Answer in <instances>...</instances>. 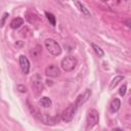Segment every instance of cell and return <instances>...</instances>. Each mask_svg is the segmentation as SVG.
<instances>
[{"instance_id": "6da1fadb", "label": "cell", "mask_w": 131, "mask_h": 131, "mask_svg": "<svg viewBox=\"0 0 131 131\" xmlns=\"http://www.w3.org/2000/svg\"><path fill=\"white\" fill-rule=\"evenodd\" d=\"M77 63H78V59H77L76 56L67 55L66 57L62 58V60L60 62V66H61V68L64 72H72L76 68Z\"/></svg>"}, {"instance_id": "3957f363", "label": "cell", "mask_w": 131, "mask_h": 131, "mask_svg": "<svg viewBox=\"0 0 131 131\" xmlns=\"http://www.w3.org/2000/svg\"><path fill=\"white\" fill-rule=\"evenodd\" d=\"M77 110H78V105H77L75 102L72 103V104H70V105L61 113L60 119H61L63 122H66V123L71 122V121L73 120V118H74V116H75Z\"/></svg>"}, {"instance_id": "5b68a950", "label": "cell", "mask_w": 131, "mask_h": 131, "mask_svg": "<svg viewBox=\"0 0 131 131\" xmlns=\"http://www.w3.org/2000/svg\"><path fill=\"white\" fill-rule=\"evenodd\" d=\"M99 121V114L96 110H91L87 116V128L91 129L97 125Z\"/></svg>"}, {"instance_id": "9c48e42d", "label": "cell", "mask_w": 131, "mask_h": 131, "mask_svg": "<svg viewBox=\"0 0 131 131\" xmlns=\"http://www.w3.org/2000/svg\"><path fill=\"white\" fill-rule=\"evenodd\" d=\"M19 64H20V69H21L23 74L28 75L30 72V61L25 55L19 56Z\"/></svg>"}, {"instance_id": "7402d4cb", "label": "cell", "mask_w": 131, "mask_h": 131, "mask_svg": "<svg viewBox=\"0 0 131 131\" xmlns=\"http://www.w3.org/2000/svg\"><path fill=\"white\" fill-rule=\"evenodd\" d=\"M46 82H47V84H48V85H51V84H52V83H51L52 81H50V80H47Z\"/></svg>"}, {"instance_id": "8fae6325", "label": "cell", "mask_w": 131, "mask_h": 131, "mask_svg": "<svg viewBox=\"0 0 131 131\" xmlns=\"http://www.w3.org/2000/svg\"><path fill=\"white\" fill-rule=\"evenodd\" d=\"M24 25V19L21 17H15L10 21V28L11 29H18Z\"/></svg>"}, {"instance_id": "52a82bcc", "label": "cell", "mask_w": 131, "mask_h": 131, "mask_svg": "<svg viewBox=\"0 0 131 131\" xmlns=\"http://www.w3.org/2000/svg\"><path fill=\"white\" fill-rule=\"evenodd\" d=\"M45 75L51 78H56L60 75V70L56 64H49L45 69Z\"/></svg>"}, {"instance_id": "277c9868", "label": "cell", "mask_w": 131, "mask_h": 131, "mask_svg": "<svg viewBox=\"0 0 131 131\" xmlns=\"http://www.w3.org/2000/svg\"><path fill=\"white\" fill-rule=\"evenodd\" d=\"M35 116H37L38 119H39L43 124H45V125H50V126L55 125V124L58 123L59 120H60V117H59V116L51 117V116H49V115H47V114H40V113H37V115H35Z\"/></svg>"}, {"instance_id": "4fadbf2b", "label": "cell", "mask_w": 131, "mask_h": 131, "mask_svg": "<svg viewBox=\"0 0 131 131\" xmlns=\"http://www.w3.org/2000/svg\"><path fill=\"white\" fill-rule=\"evenodd\" d=\"M124 80V76H116L113 80H112V82H111V84H110V89H114L121 81H123Z\"/></svg>"}, {"instance_id": "603a6c76", "label": "cell", "mask_w": 131, "mask_h": 131, "mask_svg": "<svg viewBox=\"0 0 131 131\" xmlns=\"http://www.w3.org/2000/svg\"><path fill=\"white\" fill-rule=\"evenodd\" d=\"M104 131H105V130H104Z\"/></svg>"}, {"instance_id": "5bb4252c", "label": "cell", "mask_w": 131, "mask_h": 131, "mask_svg": "<svg viewBox=\"0 0 131 131\" xmlns=\"http://www.w3.org/2000/svg\"><path fill=\"white\" fill-rule=\"evenodd\" d=\"M76 5L79 7L80 11H82V13H83L84 15H86V16H90V12H89V10L85 7V5H84L83 3H81V2H76Z\"/></svg>"}, {"instance_id": "7c38bea8", "label": "cell", "mask_w": 131, "mask_h": 131, "mask_svg": "<svg viewBox=\"0 0 131 131\" xmlns=\"http://www.w3.org/2000/svg\"><path fill=\"white\" fill-rule=\"evenodd\" d=\"M39 103H40L41 106H43V107H45V108H48V107H50V106L52 105L51 99H50L49 97H47V96L41 97V99L39 100Z\"/></svg>"}, {"instance_id": "30bf717a", "label": "cell", "mask_w": 131, "mask_h": 131, "mask_svg": "<svg viewBox=\"0 0 131 131\" xmlns=\"http://www.w3.org/2000/svg\"><path fill=\"white\" fill-rule=\"evenodd\" d=\"M120 106H121V101H120V99H119V98H114V99L111 101V103H110V112H111V113H116V112L119 111Z\"/></svg>"}, {"instance_id": "d6986e66", "label": "cell", "mask_w": 131, "mask_h": 131, "mask_svg": "<svg viewBox=\"0 0 131 131\" xmlns=\"http://www.w3.org/2000/svg\"><path fill=\"white\" fill-rule=\"evenodd\" d=\"M17 90L20 92V93H25V92H27V88H26V86H24V85H17Z\"/></svg>"}, {"instance_id": "44dd1931", "label": "cell", "mask_w": 131, "mask_h": 131, "mask_svg": "<svg viewBox=\"0 0 131 131\" xmlns=\"http://www.w3.org/2000/svg\"><path fill=\"white\" fill-rule=\"evenodd\" d=\"M113 131H123V130L120 128H115V129H113Z\"/></svg>"}, {"instance_id": "ba28073f", "label": "cell", "mask_w": 131, "mask_h": 131, "mask_svg": "<svg viewBox=\"0 0 131 131\" xmlns=\"http://www.w3.org/2000/svg\"><path fill=\"white\" fill-rule=\"evenodd\" d=\"M91 93H92L91 89H86L82 94H80V95L77 97V99H76L75 103L78 105V107H79L80 105L84 104V103L89 99V97L91 96Z\"/></svg>"}, {"instance_id": "7a4b0ae2", "label": "cell", "mask_w": 131, "mask_h": 131, "mask_svg": "<svg viewBox=\"0 0 131 131\" xmlns=\"http://www.w3.org/2000/svg\"><path fill=\"white\" fill-rule=\"evenodd\" d=\"M45 47L48 50V52L54 56H57L61 53V47L54 39H51V38L46 39L45 40Z\"/></svg>"}, {"instance_id": "ac0fdd59", "label": "cell", "mask_w": 131, "mask_h": 131, "mask_svg": "<svg viewBox=\"0 0 131 131\" xmlns=\"http://www.w3.org/2000/svg\"><path fill=\"white\" fill-rule=\"evenodd\" d=\"M7 16H9V14H8L7 12H5V13L3 14L1 20H0V27H3V26H4V23H5V19L7 18Z\"/></svg>"}, {"instance_id": "9a60e30c", "label": "cell", "mask_w": 131, "mask_h": 131, "mask_svg": "<svg viewBox=\"0 0 131 131\" xmlns=\"http://www.w3.org/2000/svg\"><path fill=\"white\" fill-rule=\"evenodd\" d=\"M91 46H92V48H93L94 52H95L99 57H103L104 52H103V50H102L98 45H96V44H94V43H91Z\"/></svg>"}, {"instance_id": "8992f818", "label": "cell", "mask_w": 131, "mask_h": 131, "mask_svg": "<svg viewBox=\"0 0 131 131\" xmlns=\"http://www.w3.org/2000/svg\"><path fill=\"white\" fill-rule=\"evenodd\" d=\"M32 88L36 91V94H39L42 92L43 90V84H42V79L41 77L36 74L33 78H32Z\"/></svg>"}, {"instance_id": "2e32d148", "label": "cell", "mask_w": 131, "mask_h": 131, "mask_svg": "<svg viewBox=\"0 0 131 131\" xmlns=\"http://www.w3.org/2000/svg\"><path fill=\"white\" fill-rule=\"evenodd\" d=\"M45 15H46L47 19L49 20V23H50L52 26H55V25H56V19H55V16H54V15H53L51 12L46 11V12H45Z\"/></svg>"}, {"instance_id": "e0dca14e", "label": "cell", "mask_w": 131, "mask_h": 131, "mask_svg": "<svg viewBox=\"0 0 131 131\" xmlns=\"http://www.w3.org/2000/svg\"><path fill=\"white\" fill-rule=\"evenodd\" d=\"M126 89H127V85H126V84L122 85L121 88H120V90H119V94H120L121 96H124V95L126 94Z\"/></svg>"}, {"instance_id": "ffe728a7", "label": "cell", "mask_w": 131, "mask_h": 131, "mask_svg": "<svg viewBox=\"0 0 131 131\" xmlns=\"http://www.w3.org/2000/svg\"><path fill=\"white\" fill-rule=\"evenodd\" d=\"M126 24H127V26H128V27H130V19H129V18L126 20Z\"/></svg>"}]
</instances>
